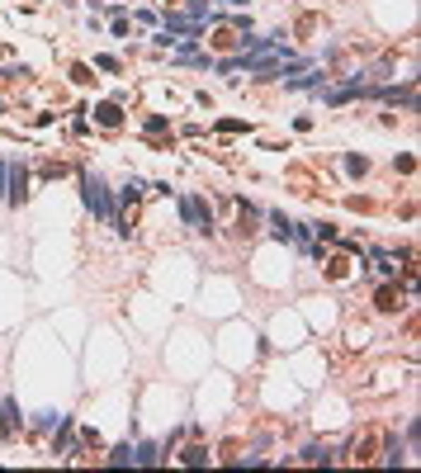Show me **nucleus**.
I'll use <instances>...</instances> for the list:
<instances>
[{
  "label": "nucleus",
  "mask_w": 421,
  "mask_h": 473,
  "mask_svg": "<svg viewBox=\"0 0 421 473\" xmlns=\"http://www.w3.org/2000/svg\"><path fill=\"white\" fill-rule=\"evenodd\" d=\"M85 208H90L95 218H105V222H114V227H119V208H114L109 185H105L100 175H85Z\"/></svg>",
  "instance_id": "f257e3e1"
},
{
  "label": "nucleus",
  "mask_w": 421,
  "mask_h": 473,
  "mask_svg": "<svg viewBox=\"0 0 421 473\" xmlns=\"http://www.w3.org/2000/svg\"><path fill=\"white\" fill-rule=\"evenodd\" d=\"M0 180H5V189H10V199H24V180H29V175H24V166H15V161H5V166H0Z\"/></svg>",
  "instance_id": "f03ea898"
},
{
  "label": "nucleus",
  "mask_w": 421,
  "mask_h": 473,
  "mask_svg": "<svg viewBox=\"0 0 421 473\" xmlns=\"http://www.w3.org/2000/svg\"><path fill=\"white\" fill-rule=\"evenodd\" d=\"M180 213H185V222L194 227V232H208V213H203L199 199H180Z\"/></svg>",
  "instance_id": "7ed1b4c3"
},
{
  "label": "nucleus",
  "mask_w": 421,
  "mask_h": 473,
  "mask_svg": "<svg viewBox=\"0 0 421 473\" xmlns=\"http://www.w3.org/2000/svg\"><path fill=\"white\" fill-rule=\"evenodd\" d=\"M161 24H166V33H189V38L203 29V19H194V15H166Z\"/></svg>",
  "instance_id": "20e7f679"
},
{
  "label": "nucleus",
  "mask_w": 421,
  "mask_h": 473,
  "mask_svg": "<svg viewBox=\"0 0 421 473\" xmlns=\"http://www.w3.org/2000/svg\"><path fill=\"white\" fill-rule=\"evenodd\" d=\"M156 459H161V455H156V445H147V441H142L138 450H133V464H142V469H152Z\"/></svg>",
  "instance_id": "39448f33"
},
{
  "label": "nucleus",
  "mask_w": 421,
  "mask_h": 473,
  "mask_svg": "<svg viewBox=\"0 0 421 473\" xmlns=\"http://www.w3.org/2000/svg\"><path fill=\"white\" fill-rule=\"evenodd\" d=\"M270 222H275V236H284V241H294V236H298V227H294L289 218H284V213H275Z\"/></svg>",
  "instance_id": "423d86ee"
},
{
  "label": "nucleus",
  "mask_w": 421,
  "mask_h": 473,
  "mask_svg": "<svg viewBox=\"0 0 421 473\" xmlns=\"http://www.w3.org/2000/svg\"><path fill=\"white\" fill-rule=\"evenodd\" d=\"M303 459H308V464H331V450H327V445H308Z\"/></svg>",
  "instance_id": "0eeeda50"
},
{
  "label": "nucleus",
  "mask_w": 421,
  "mask_h": 473,
  "mask_svg": "<svg viewBox=\"0 0 421 473\" xmlns=\"http://www.w3.org/2000/svg\"><path fill=\"white\" fill-rule=\"evenodd\" d=\"M95 114H100V124H105V128H114L119 119H124V114H119V104H100Z\"/></svg>",
  "instance_id": "6e6552de"
},
{
  "label": "nucleus",
  "mask_w": 421,
  "mask_h": 473,
  "mask_svg": "<svg viewBox=\"0 0 421 473\" xmlns=\"http://www.w3.org/2000/svg\"><path fill=\"white\" fill-rule=\"evenodd\" d=\"M0 426H5V431H15V426H19V417H15V402H0Z\"/></svg>",
  "instance_id": "1a4fd4ad"
},
{
  "label": "nucleus",
  "mask_w": 421,
  "mask_h": 473,
  "mask_svg": "<svg viewBox=\"0 0 421 473\" xmlns=\"http://www.w3.org/2000/svg\"><path fill=\"white\" fill-rule=\"evenodd\" d=\"M109 464H133V445H119V450L109 455Z\"/></svg>",
  "instance_id": "9d476101"
}]
</instances>
